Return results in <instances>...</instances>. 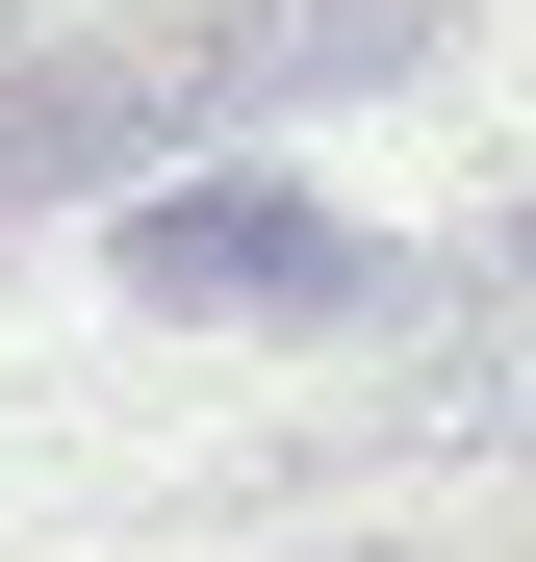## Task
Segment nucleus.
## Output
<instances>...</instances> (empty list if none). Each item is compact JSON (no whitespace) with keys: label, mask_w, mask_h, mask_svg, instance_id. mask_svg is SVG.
<instances>
[{"label":"nucleus","mask_w":536,"mask_h":562,"mask_svg":"<svg viewBox=\"0 0 536 562\" xmlns=\"http://www.w3.org/2000/svg\"><path fill=\"white\" fill-rule=\"evenodd\" d=\"M128 281H153V307H384V231H307V205H230V179H205V205H128Z\"/></svg>","instance_id":"1"}]
</instances>
